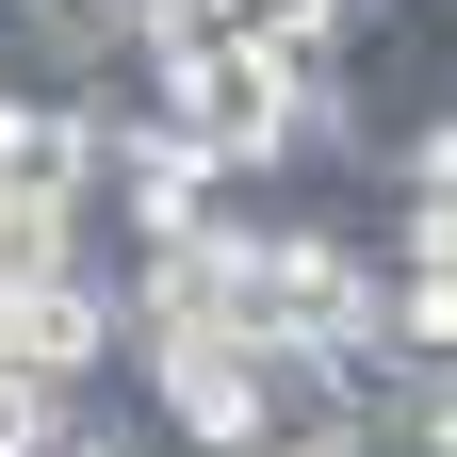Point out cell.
I'll list each match as a JSON object with an SVG mask.
<instances>
[{"instance_id": "cell-1", "label": "cell", "mask_w": 457, "mask_h": 457, "mask_svg": "<svg viewBox=\"0 0 457 457\" xmlns=\"http://www.w3.org/2000/svg\"><path fill=\"white\" fill-rule=\"evenodd\" d=\"M311 82H327V49H262V33H196V49H163V66H131L147 131H180L212 180H245V196L295 180V98Z\"/></svg>"}, {"instance_id": "cell-2", "label": "cell", "mask_w": 457, "mask_h": 457, "mask_svg": "<svg viewBox=\"0 0 457 457\" xmlns=\"http://www.w3.org/2000/svg\"><path fill=\"white\" fill-rule=\"evenodd\" d=\"M114 114H131V82H114V98L0 82V196H17V212H98V147H114Z\"/></svg>"}, {"instance_id": "cell-3", "label": "cell", "mask_w": 457, "mask_h": 457, "mask_svg": "<svg viewBox=\"0 0 457 457\" xmlns=\"http://www.w3.org/2000/svg\"><path fill=\"white\" fill-rule=\"evenodd\" d=\"M17 376L49 392H114V262H66L17 295Z\"/></svg>"}, {"instance_id": "cell-5", "label": "cell", "mask_w": 457, "mask_h": 457, "mask_svg": "<svg viewBox=\"0 0 457 457\" xmlns=\"http://www.w3.org/2000/svg\"><path fill=\"white\" fill-rule=\"evenodd\" d=\"M245 457H376L360 425H278V441H245Z\"/></svg>"}, {"instance_id": "cell-4", "label": "cell", "mask_w": 457, "mask_h": 457, "mask_svg": "<svg viewBox=\"0 0 457 457\" xmlns=\"http://www.w3.org/2000/svg\"><path fill=\"white\" fill-rule=\"evenodd\" d=\"M66 409H82V392H49V376L0 360V457H49V441H66Z\"/></svg>"}]
</instances>
